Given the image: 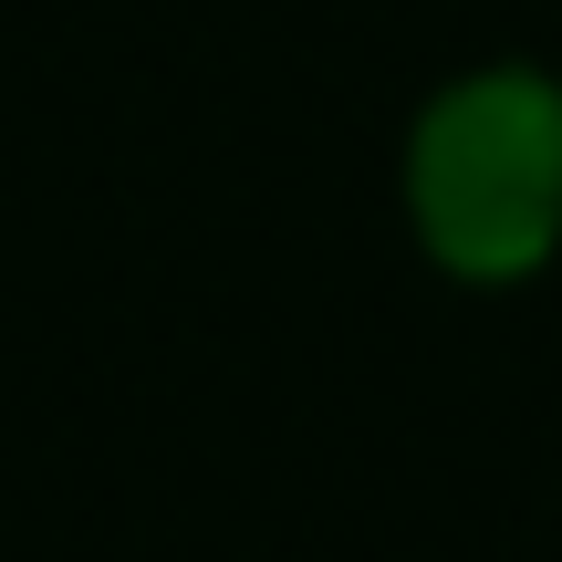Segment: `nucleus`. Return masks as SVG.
I'll return each instance as SVG.
<instances>
[{
	"mask_svg": "<svg viewBox=\"0 0 562 562\" xmlns=\"http://www.w3.org/2000/svg\"><path fill=\"white\" fill-rule=\"evenodd\" d=\"M396 220L459 292H510L562 261V74L469 63L406 115Z\"/></svg>",
	"mask_w": 562,
	"mask_h": 562,
	"instance_id": "f257e3e1",
	"label": "nucleus"
}]
</instances>
